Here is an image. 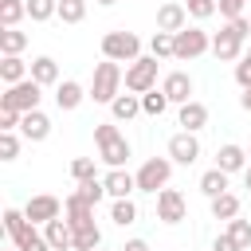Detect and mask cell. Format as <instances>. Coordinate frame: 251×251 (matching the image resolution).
<instances>
[{
    "mask_svg": "<svg viewBox=\"0 0 251 251\" xmlns=\"http://www.w3.org/2000/svg\"><path fill=\"white\" fill-rule=\"evenodd\" d=\"M63 220H67L71 227H78V224H90V220H94V204H90V200H82L78 192H71V196L63 200Z\"/></svg>",
    "mask_w": 251,
    "mask_h": 251,
    "instance_id": "obj_18",
    "label": "cell"
},
{
    "mask_svg": "<svg viewBox=\"0 0 251 251\" xmlns=\"http://www.w3.org/2000/svg\"><path fill=\"white\" fill-rule=\"evenodd\" d=\"M149 55H153V59H173V35H169V31H153Z\"/></svg>",
    "mask_w": 251,
    "mask_h": 251,
    "instance_id": "obj_34",
    "label": "cell"
},
{
    "mask_svg": "<svg viewBox=\"0 0 251 251\" xmlns=\"http://www.w3.org/2000/svg\"><path fill=\"white\" fill-rule=\"evenodd\" d=\"M98 251H110V247H98Z\"/></svg>",
    "mask_w": 251,
    "mask_h": 251,
    "instance_id": "obj_48",
    "label": "cell"
},
{
    "mask_svg": "<svg viewBox=\"0 0 251 251\" xmlns=\"http://www.w3.org/2000/svg\"><path fill=\"white\" fill-rule=\"evenodd\" d=\"M75 192H78V196H82V200H90V204H98V200H102V196H106V184H102V180H98V176H94V180H82V184H78V188H75Z\"/></svg>",
    "mask_w": 251,
    "mask_h": 251,
    "instance_id": "obj_38",
    "label": "cell"
},
{
    "mask_svg": "<svg viewBox=\"0 0 251 251\" xmlns=\"http://www.w3.org/2000/svg\"><path fill=\"white\" fill-rule=\"evenodd\" d=\"M102 184H106V196H110V200H129V196L137 192V176L126 173V169H110V173L102 176Z\"/></svg>",
    "mask_w": 251,
    "mask_h": 251,
    "instance_id": "obj_12",
    "label": "cell"
},
{
    "mask_svg": "<svg viewBox=\"0 0 251 251\" xmlns=\"http://www.w3.org/2000/svg\"><path fill=\"white\" fill-rule=\"evenodd\" d=\"M184 8H188V16H192V20H212V16L220 12V4H216V0H184Z\"/></svg>",
    "mask_w": 251,
    "mask_h": 251,
    "instance_id": "obj_36",
    "label": "cell"
},
{
    "mask_svg": "<svg viewBox=\"0 0 251 251\" xmlns=\"http://www.w3.org/2000/svg\"><path fill=\"white\" fill-rule=\"evenodd\" d=\"M12 243H16V251H51L47 235H43V231H35V224H31V220L12 235Z\"/></svg>",
    "mask_w": 251,
    "mask_h": 251,
    "instance_id": "obj_21",
    "label": "cell"
},
{
    "mask_svg": "<svg viewBox=\"0 0 251 251\" xmlns=\"http://www.w3.org/2000/svg\"><path fill=\"white\" fill-rule=\"evenodd\" d=\"M169 106H173V102L165 98V90H161V86H157V90H149V94H141V114H149V118H161Z\"/></svg>",
    "mask_w": 251,
    "mask_h": 251,
    "instance_id": "obj_30",
    "label": "cell"
},
{
    "mask_svg": "<svg viewBox=\"0 0 251 251\" xmlns=\"http://www.w3.org/2000/svg\"><path fill=\"white\" fill-rule=\"evenodd\" d=\"M122 82H126L122 67H118L114 59H102V63L94 67V78H90V98L102 102V106H110V102L122 94Z\"/></svg>",
    "mask_w": 251,
    "mask_h": 251,
    "instance_id": "obj_3",
    "label": "cell"
},
{
    "mask_svg": "<svg viewBox=\"0 0 251 251\" xmlns=\"http://www.w3.org/2000/svg\"><path fill=\"white\" fill-rule=\"evenodd\" d=\"M82 98H90V90H82V82H75V78H63L59 86H55V106L59 110H78L82 106Z\"/></svg>",
    "mask_w": 251,
    "mask_h": 251,
    "instance_id": "obj_15",
    "label": "cell"
},
{
    "mask_svg": "<svg viewBox=\"0 0 251 251\" xmlns=\"http://www.w3.org/2000/svg\"><path fill=\"white\" fill-rule=\"evenodd\" d=\"M31 78H35L39 86H59V82H63V78H59V63H55L51 55L31 59Z\"/></svg>",
    "mask_w": 251,
    "mask_h": 251,
    "instance_id": "obj_23",
    "label": "cell"
},
{
    "mask_svg": "<svg viewBox=\"0 0 251 251\" xmlns=\"http://www.w3.org/2000/svg\"><path fill=\"white\" fill-rule=\"evenodd\" d=\"M94 145H98V161H106L110 169H122L129 161V141L114 122H98L94 126Z\"/></svg>",
    "mask_w": 251,
    "mask_h": 251,
    "instance_id": "obj_2",
    "label": "cell"
},
{
    "mask_svg": "<svg viewBox=\"0 0 251 251\" xmlns=\"http://www.w3.org/2000/svg\"><path fill=\"white\" fill-rule=\"evenodd\" d=\"M200 192H204L208 200L224 196V192H227V173H224V169H208V173L200 176Z\"/></svg>",
    "mask_w": 251,
    "mask_h": 251,
    "instance_id": "obj_26",
    "label": "cell"
},
{
    "mask_svg": "<svg viewBox=\"0 0 251 251\" xmlns=\"http://www.w3.org/2000/svg\"><path fill=\"white\" fill-rule=\"evenodd\" d=\"M0 78H4V86H16V82L31 78V63H24L20 55H4L0 59Z\"/></svg>",
    "mask_w": 251,
    "mask_h": 251,
    "instance_id": "obj_22",
    "label": "cell"
},
{
    "mask_svg": "<svg viewBox=\"0 0 251 251\" xmlns=\"http://www.w3.org/2000/svg\"><path fill=\"white\" fill-rule=\"evenodd\" d=\"M133 176H137V192H153V196H157V192L169 184V176H173V161H169V157H149Z\"/></svg>",
    "mask_w": 251,
    "mask_h": 251,
    "instance_id": "obj_8",
    "label": "cell"
},
{
    "mask_svg": "<svg viewBox=\"0 0 251 251\" xmlns=\"http://www.w3.org/2000/svg\"><path fill=\"white\" fill-rule=\"evenodd\" d=\"M20 157V137L16 133H0V161H16Z\"/></svg>",
    "mask_w": 251,
    "mask_h": 251,
    "instance_id": "obj_39",
    "label": "cell"
},
{
    "mask_svg": "<svg viewBox=\"0 0 251 251\" xmlns=\"http://www.w3.org/2000/svg\"><path fill=\"white\" fill-rule=\"evenodd\" d=\"M169 161L173 165H196L200 161V141H196V133H173L169 137Z\"/></svg>",
    "mask_w": 251,
    "mask_h": 251,
    "instance_id": "obj_9",
    "label": "cell"
},
{
    "mask_svg": "<svg viewBox=\"0 0 251 251\" xmlns=\"http://www.w3.org/2000/svg\"><path fill=\"white\" fill-rule=\"evenodd\" d=\"M59 20L63 24H82L86 20V0H59Z\"/></svg>",
    "mask_w": 251,
    "mask_h": 251,
    "instance_id": "obj_32",
    "label": "cell"
},
{
    "mask_svg": "<svg viewBox=\"0 0 251 251\" xmlns=\"http://www.w3.org/2000/svg\"><path fill=\"white\" fill-rule=\"evenodd\" d=\"M184 216H188L184 196H180L176 188H161V192H157V220H161V224H180Z\"/></svg>",
    "mask_w": 251,
    "mask_h": 251,
    "instance_id": "obj_11",
    "label": "cell"
},
{
    "mask_svg": "<svg viewBox=\"0 0 251 251\" xmlns=\"http://www.w3.org/2000/svg\"><path fill=\"white\" fill-rule=\"evenodd\" d=\"M27 16H31L35 24H43V20L59 16V0H27Z\"/></svg>",
    "mask_w": 251,
    "mask_h": 251,
    "instance_id": "obj_33",
    "label": "cell"
},
{
    "mask_svg": "<svg viewBox=\"0 0 251 251\" xmlns=\"http://www.w3.org/2000/svg\"><path fill=\"white\" fill-rule=\"evenodd\" d=\"M43 235H47L51 251H75V227H71L63 216L51 220V224H43Z\"/></svg>",
    "mask_w": 251,
    "mask_h": 251,
    "instance_id": "obj_16",
    "label": "cell"
},
{
    "mask_svg": "<svg viewBox=\"0 0 251 251\" xmlns=\"http://www.w3.org/2000/svg\"><path fill=\"white\" fill-rule=\"evenodd\" d=\"M212 216L231 224V220L239 216V196H235V192H224V196H216V200H212Z\"/></svg>",
    "mask_w": 251,
    "mask_h": 251,
    "instance_id": "obj_27",
    "label": "cell"
},
{
    "mask_svg": "<svg viewBox=\"0 0 251 251\" xmlns=\"http://www.w3.org/2000/svg\"><path fill=\"white\" fill-rule=\"evenodd\" d=\"M27 16V0H0V27H16Z\"/></svg>",
    "mask_w": 251,
    "mask_h": 251,
    "instance_id": "obj_28",
    "label": "cell"
},
{
    "mask_svg": "<svg viewBox=\"0 0 251 251\" xmlns=\"http://www.w3.org/2000/svg\"><path fill=\"white\" fill-rule=\"evenodd\" d=\"M216 4H220V16H224V20H239L247 0H216Z\"/></svg>",
    "mask_w": 251,
    "mask_h": 251,
    "instance_id": "obj_42",
    "label": "cell"
},
{
    "mask_svg": "<svg viewBox=\"0 0 251 251\" xmlns=\"http://www.w3.org/2000/svg\"><path fill=\"white\" fill-rule=\"evenodd\" d=\"M184 27H188V8H184V4H161V8H157V31L176 35V31H184Z\"/></svg>",
    "mask_w": 251,
    "mask_h": 251,
    "instance_id": "obj_14",
    "label": "cell"
},
{
    "mask_svg": "<svg viewBox=\"0 0 251 251\" xmlns=\"http://www.w3.org/2000/svg\"><path fill=\"white\" fill-rule=\"evenodd\" d=\"M110 114H114V122H133L141 114V94H118L110 102Z\"/></svg>",
    "mask_w": 251,
    "mask_h": 251,
    "instance_id": "obj_24",
    "label": "cell"
},
{
    "mask_svg": "<svg viewBox=\"0 0 251 251\" xmlns=\"http://www.w3.org/2000/svg\"><path fill=\"white\" fill-rule=\"evenodd\" d=\"M24 216L31 220V224H51V220H59L63 216V200L59 196H31L27 204H24Z\"/></svg>",
    "mask_w": 251,
    "mask_h": 251,
    "instance_id": "obj_10",
    "label": "cell"
},
{
    "mask_svg": "<svg viewBox=\"0 0 251 251\" xmlns=\"http://www.w3.org/2000/svg\"><path fill=\"white\" fill-rule=\"evenodd\" d=\"M20 122H24V114H20V110H0V133H16V129H20Z\"/></svg>",
    "mask_w": 251,
    "mask_h": 251,
    "instance_id": "obj_41",
    "label": "cell"
},
{
    "mask_svg": "<svg viewBox=\"0 0 251 251\" xmlns=\"http://www.w3.org/2000/svg\"><path fill=\"white\" fill-rule=\"evenodd\" d=\"M24 47H27V35L20 27H0V51L4 55H20Z\"/></svg>",
    "mask_w": 251,
    "mask_h": 251,
    "instance_id": "obj_29",
    "label": "cell"
},
{
    "mask_svg": "<svg viewBox=\"0 0 251 251\" xmlns=\"http://www.w3.org/2000/svg\"><path fill=\"white\" fill-rule=\"evenodd\" d=\"M247 165H251V161H247V149H243V145H231V141L220 145V153H216V169H224V173L231 176V173H243Z\"/></svg>",
    "mask_w": 251,
    "mask_h": 251,
    "instance_id": "obj_17",
    "label": "cell"
},
{
    "mask_svg": "<svg viewBox=\"0 0 251 251\" xmlns=\"http://www.w3.org/2000/svg\"><path fill=\"white\" fill-rule=\"evenodd\" d=\"M126 90L129 94H149L157 90V59L153 55H141L126 67Z\"/></svg>",
    "mask_w": 251,
    "mask_h": 251,
    "instance_id": "obj_7",
    "label": "cell"
},
{
    "mask_svg": "<svg viewBox=\"0 0 251 251\" xmlns=\"http://www.w3.org/2000/svg\"><path fill=\"white\" fill-rule=\"evenodd\" d=\"M239 106H243V110H247V114H251V86H247V90H243V94H239Z\"/></svg>",
    "mask_w": 251,
    "mask_h": 251,
    "instance_id": "obj_45",
    "label": "cell"
},
{
    "mask_svg": "<svg viewBox=\"0 0 251 251\" xmlns=\"http://www.w3.org/2000/svg\"><path fill=\"white\" fill-rule=\"evenodd\" d=\"M227 235L235 239V247H239V251H243V247H251V220H239V216H235V220L227 224Z\"/></svg>",
    "mask_w": 251,
    "mask_h": 251,
    "instance_id": "obj_35",
    "label": "cell"
},
{
    "mask_svg": "<svg viewBox=\"0 0 251 251\" xmlns=\"http://www.w3.org/2000/svg\"><path fill=\"white\" fill-rule=\"evenodd\" d=\"M247 161H251V149H247Z\"/></svg>",
    "mask_w": 251,
    "mask_h": 251,
    "instance_id": "obj_49",
    "label": "cell"
},
{
    "mask_svg": "<svg viewBox=\"0 0 251 251\" xmlns=\"http://www.w3.org/2000/svg\"><path fill=\"white\" fill-rule=\"evenodd\" d=\"M204 51H212V39H208L204 27H184V31L173 35V59L192 63V59H200Z\"/></svg>",
    "mask_w": 251,
    "mask_h": 251,
    "instance_id": "obj_5",
    "label": "cell"
},
{
    "mask_svg": "<svg viewBox=\"0 0 251 251\" xmlns=\"http://www.w3.org/2000/svg\"><path fill=\"white\" fill-rule=\"evenodd\" d=\"M251 35V20H227L216 35H212V55L220 59V63H235V59H243V39Z\"/></svg>",
    "mask_w": 251,
    "mask_h": 251,
    "instance_id": "obj_1",
    "label": "cell"
},
{
    "mask_svg": "<svg viewBox=\"0 0 251 251\" xmlns=\"http://www.w3.org/2000/svg\"><path fill=\"white\" fill-rule=\"evenodd\" d=\"M39 98H43V86H39L35 78H24V82H16V86H8V90L0 94V110L31 114V110H39Z\"/></svg>",
    "mask_w": 251,
    "mask_h": 251,
    "instance_id": "obj_4",
    "label": "cell"
},
{
    "mask_svg": "<svg viewBox=\"0 0 251 251\" xmlns=\"http://www.w3.org/2000/svg\"><path fill=\"white\" fill-rule=\"evenodd\" d=\"M243 184H247V188H251V165H247V169H243Z\"/></svg>",
    "mask_w": 251,
    "mask_h": 251,
    "instance_id": "obj_46",
    "label": "cell"
},
{
    "mask_svg": "<svg viewBox=\"0 0 251 251\" xmlns=\"http://www.w3.org/2000/svg\"><path fill=\"white\" fill-rule=\"evenodd\" d=\"M102 55L114 63H133L141 59V39L133 31H106L102 35Z\"/></svg>",
    "mask_w": 251,
    "mask_h": 251,
    "instance_id": "obj_6",
    "label": "cell"
},
{
    "mask_svg": "<svg viewBox=\"0 0 251 251\" xmlns=\"http://www.w3.org/2000/svg\"><path fill=\"white\" fill-rule=\"evenodd\" d=\"M20 133H24L27 141H47V137H51V118H47L43 110H31V114H24Z\"/></svg>",
    "mask_w": 251,
    "mask_h": 251,
    "instance_id": "obj_20",
    "label": "cell"
},
{
    "mask_svg": "<svg viewBox=\"0 0 251 251\" xmlns=\"http://www.w3.org/2000/svg\"><path fill=\"white\" fill-rule=\"evenodd\" d=\"M12 251H16V247H12Z\"/></svg>",
    "mask_w": 251,
    "mask_h": 251,
    "instance_id": "obj_50",
    "label": "cell"
},
{
    "mask_svg": "<svg viewBox=\"0 0 251 251\" xmlns=\"http://www.w3.org/2000/svg\"><path fill=\"white\" fill-rule=\"evenodd\" d=\"M110 220H114L118 227L137 224V204H133V200H114V204H110Z\"/></svg>",
    "mask_w": 251,
    "mask_h": 251,
    "instance_id": "obj_31",
    "label": "cell"
},
{
    "mask_svg": "<svg viewBox=\"0 0 251 251\" xmlns=\"http://www.w3.org/2000/svg\"><path fill=\"white\" fill-rule=\"evenodd\" d=\"M94 4H102V8H110V4H118V0H94Z\"/></svg>",
    "mask_w": 251,
    "mask_h": 251,
    "instance_id": "obj_47",
    "label": "cell"
},
{
    "mask_svg": "<svg viewBox=\"0 0 251 251\" xmlns=\"http://www.w3.org/2000/svg\"><path fill=\"white\" fill-rule=\"evenodd\" d=\"M71 176L82 184V180H94V157H75L71 161Z\"/></svg>",
    "mask_w": 251,
    "mask_h": 251,
    "instance_id": "obj_37",
    "label": "cell"
},
{
    "mask_svg": "<svg viewBox=\"0 0 251 251\" xmlns=\"http://www.w3.org/2000/svg\"><path fill=\"white\" fill-rule=\"evenodd\" d=\"M24 224H27L24 208H4V231H8V235H16V231H20Z\"/></svg>",
    "mask_w": 251,
    "mask_h": 251,
    "instance_id": "obj_40",
    "label": "cell"
},
{
    "mask_svg": "<svg viewBox=\"0 0 251 251\" xmlns=\"http://www.w3.org/2000/svg\"><path fill=\"white\" fill-rule=\"evenodd\" d=\"M118 251H149V243L145 239H126V247H118Z\"/></svg>",
    "mask_w": 251,
    "mask_h": 251,
    "instance_id": "obj_44",
    "label": "cell"
},
{
    "mask_svg": "<svg viewBox=\"0 0 251 251\" xmlns=\"http://www.w3.org/2000/svg\"><path fill=\"white\" fill-rule=\"evenodd\" d=\"M102 247V231H98V224L90 220V224H78L75 227V251H98Z\"/></svg>",
    "mask_w": 251,
    "mask_h": 251,
    "instance_id": "obj_25",
    "label": "cell"
},
{
    "mask_svg": "<svg viewBox=\"0 0 251 251\" xmlns=\"http://www.w3.org/2000/svg\"><path fill=\"white\" fill-rule=\"evenodd\" d=\"M212 251H239V247H235V239H231V235L224 231V235H216V243H212Z\"/></svg>",
    "mask_w": 251,
    "mask_h": 251,
    "instance_id": "obj_43",
    "label": "cell"
},
{
    "mask_svg": "<svg viewBox=\"0 0 251 251\" xmlns=\"http://www.w3.org/2000/svg\"><path fill=\"white\" fill-rule=\"evenodd\" d=\"M161 90H165V98L176 102V106L192 102V78H188L184 71H169V75L161 78Z\"/></svg>",
    "mask_w": 251,
    "mask_h": 251,
    "instance_id": "obj_13",
    "label": "cell"
},
{
    "mask_svg": "<svg viewBox=\"0 0 251 251\" xmlns=\"http://www.w3.org/2000/svg\"><path fill=\"white\" fill-rule=\"evenodd\" d=\"M176 122H180L184 133H200V129L208 126V106H204V102H184L180 114H176Z\"/></svg>",
    "mask_w": 251,
    "mask_h": 251,
    "instance_id": "obj_19",
    "label": "cell"
}]
</instances>
